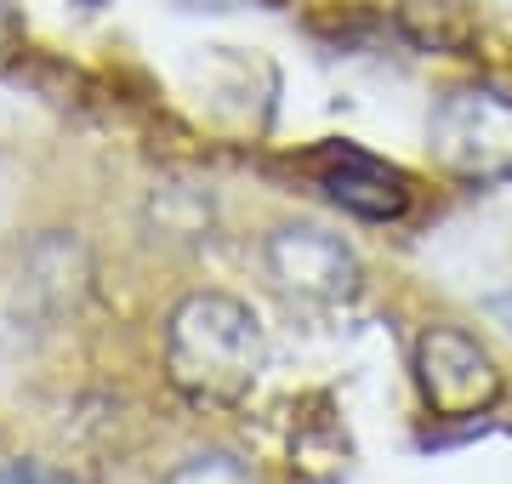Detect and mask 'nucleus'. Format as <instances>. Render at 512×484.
<instances>
[{"mask_svg": "<svg viewBox=\"0 0 512 484\" xmlns=\"http://www.w3.org/2000/svg\"><path fill=\"white\" fill-rule=\"evenodd\" d=\"M399 23L421 52H456L461 57L478 46V18L461 0H404Z\"/></svg>", "mask_w": 512, "mask_h": 484, "instance_id": "obj_6", "label": "nucleus"}, {"mask_svg": "<svg viewBox=\"0 0 512 484\" xmlns=\"http://www.w3.org/2000/svg\"><path fill=\"white\" fill-rule=\"evenodd\" d=\"M165 484H256V473L239 456H228V450H200V456H188Z\"/></svg>", "mask_w": 512, "mask_h": 484, "instance_id": "obj_7", "label": "nucleus"}, {"mask_svg": "<svg viewBox=\"0 0 512 484\" xmlns=\"http://www.w3.org/2000/svg\"><path fill=\"white\" fill-rule=\"evenodd\" d=\"M18 35H23L18 6H12V0H0V52H12V46H18Z\"/></svg>", "mask_w": 512, "mask_h": 484, "instance_id": "obj_9", "label": "nucleus"}, {"mask_svg": "<svg viewBox=\"0 0 512 484\" xmlns=\"http://www.w3.org/2000/svg\"><path fill=\"white\" fill-rule=\"evenodd\" d=\"M313 166H319V183H325L330 200L342 211H353V217H365V223H393L410 205L404 171H393L387 160L353 149V143H325L313 154Z\"/></svg>", "mask_w": 512, "mask_h": 484, "instance_id": "obj_5", "label": "nucleus"}, {"mask_svg": "<svg viewBox=\"0 0 512 484\" xmlns=\"http://www.w3.org/2000/svg\"><path fill=\"white\" fill-rule=\"evenodd\" d=\"M0 484H74V479L46 462H29V456H0Z\"/></svg>", "mask_w": 512, "mask_h": 484, "instance_id": "obj_8", "label": "nucleus"}, {"mask_svg": "<svg viewBox=\"0 0 512 484\" xmlns=\"http://www.w3.org/2000/svg\"><path fill=\"white\" fill-rule=\"evenodd\" d=\"M416 382L433 416L467 422L501 399V371H495L490 348L456 325H427L416 336Z\"/></svg>", "mask_w": 512, "mask_h": 484, "instance_id": "obj_3", "label": "nucleus"}, {"mask_svg": "<svg viewBox=\"0 0 512 484\" xmlns=\"http://www.w3.org/2000/svg\"><path fill=\"white\" fill-rule=\"evenodd\" d=\"M427 149H433V160H439L450 177H461V183L512 177V103L501 92H484V86L450 92L439 109H433Z\"/></svg>", "mask_w": 512, "mask_h": 484, "instance_id": "obj_2", "label": "nucleus"}, {"mask_svg": "<svg viewBox=\"0 0 512 484\" xmlns=\"http://www.w3.org/2000/svg\"><path fill=\"white\" fill-rule=\"evenodd\" d=\"M268 274L302 302H342L359 291V257L313 223H291L268 240Z\"/></svg>", "mask_w": 512, "mask_h": 484, "instance_id": "obj_4", "label": "nucleus"}, {"mask_svg": "<svg viewBox=\"0 0 512 484\" xmlns=\"http://www.w3.org/2000/svg\"><path fill=\"white\" fill-rule=\"evenodd\" d=\"M262 359H268L262 319L239 297H222V291L183 297L171 325H165V376L194 405L211 410L239 405L256 388Z\"/></svg>", "mask_w": 512, "mask_h": 484, "instance_id": "obj_1", "label": "nucleus"}]
</instances>
